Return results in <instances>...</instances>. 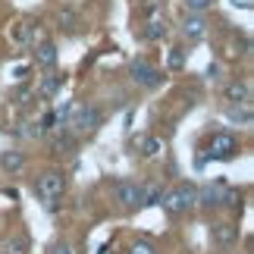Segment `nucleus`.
Listing matches in <instances>:
<instances>
[{"label":"nucleus","mask_w":254,"mask_h":254,"mask_svg":"<svg viewBox=\"0 0 254 254\" xmlns=\"http://www.w3.org/2000/svg\"><path fill=\"white\" fill-rule=\"evenodd\" d=\"M223 189H226L223 182L198 189V204H204V207H220V194H223Z\"/></svg>","instance_id":"obj_10"},{"label":"nucleus","mask_w":254,"mask_h":254,"mask_svg":"<svg viewBox=\"0 0 254 254\" xmlns=\"http://www.w3.org/2000/svg\"><path fill=\"white\" fill-rule=\"evenodd\" d=\"M135 148H138L141 157H157L163 151V144H160V138H154V135H138V138H135Z\"/></svg>","instance_id":"obj_12"},{"label":"nucleus","mask_w":254,"mask_h":254,"mask_svg":"<svg viewBox=\"0 0 254 254\" xmlns=\"http://www.w3.org/2000/svg\"><path fill=\"white\" fill-rule=\"evenodd\" d=\"M239 154V138L232 132H217V135H210V141H207V151H204V160H232Z\"/></svg>","instance_id":"obj_4"},{"label":"nucleus","mask_w":254,"mask_h":254,"mask_svg":"<svg viewBox=\"0 0 254 254\" xmlns=\"http://www.w3.org/2000/svg\"><path fill=\"white\" fill-rule=\"evenodd\" d=\"M129 254H157V248H154L151 242H135V245L129 248Z\"/></svg>","instance_id":"obj_24"},{"label":"nucleus","mask_w":254,"mask_h":254,"mask_svg":"<svg viewBox=\"0 0 254 254\" xmlns=\"http://www.w3.org/2000/svg\"><path fill=\"white\" fill-rule=\"evenodd\" d=\"M185 54H189L185 47H173V51H170V60H167V66H170L173 72H179L182 66H185Z\"/></svg>","instance_id":"obj_22"},{"label":"nucleus","mask_w":254,"mask_h":254,"mask_svg":"<svg viewBox=\"0 0 254 254\" xmlns=\"http://www.w3.org/2000/svg\"><path fill=\"white\" fill-rule=\"evenodd\" d=\"M129 72H132V82H135V85H141V88H157V85L163 82V72H160L154 63H148L144 57H138V60H132Z\"/></svg>","instance_id":"obj_5"},{"label":"nucleus","mask_w":254,"mask_h":254,"mask_svg":"<svg viewBox=\"0 0 254 254\" xmlns=\"http://www.w3.org/2000/svg\"><path fill=\"white\" fill-rule=\"evenodd\" d=\"M210 236H213V242H217L220 248H229V245L239 242V226H236V223H213Z\"/></svg>","instance_id":"obj_7"},{"label":"nucleus","mask_w":254,"mask_h":254,"mask_svg":"<svg viewBox=\"0 0 254 254\" xmlns=\"http://www.w3.org/2000/svg\"><path fill=\"white\" fill-rule=\"evenodd\" d=\"M160 198H163V189L157 182L141 185V207H154V204H160Z\"/></svg>","instance_id":"obj_15"},{"label":"nucleus","mask_w":254,"mask_h":254,"mask_svg":"<svg viewBox=\"0 0 254 254\" xmlns=\"http://www.w3.org/2000/svg\"><path fill=\"white\" fill-rule=\"evenodd\" d=\"M220 207H229V210L242 207V191H239V189H223V194H220Z\"/></svg>","instance_id":"obj_19"},{"label":"nucleus","mask_w":254,"mask_h":254,"mask_svg":"<svg viewBox=\"0 0 254 254\" xmlns=\"http://www.w3.org/2000/svg\"><path fill=\"white\" fill-rule=\"evenodd\" d=\"M72 151H75V135H60V138L54 141L57 157H72Z\"/></svg>","instance_id":"obj_18"},{"label":"nucleus","mask_w":254,"mask_h":254,"mask_svg":"<svg viewBox=\"0 0 254 254\" xmlns=\"http://www.w3.org/2000/svg\"><path fill=\"white\" fill-rule=\"evenodd\" d=\"M116 201L123 207H141V185L138 182H116Z\"/></svg>","instance_id":"obj_6"},{"label":"nucleus","mask_w":254,"mask_h":254,"mask_svg":"<svg viewBox=\"0 0 254 254\" xmlns=\"http://www.w3.org/2000/svg\"><path fill=\"white\" fill-rule=\"evenodd\" d=\"M32 22H25V19H22V22H16L13 28H9V38H13V41L19 44V47H22V44H28V41H32Z\"/></svg>","instance_id":"obj_16"},{"label":"nucleus","mask_w":254,"mask_h":254,"mask_svg":"<svg viewBox=\"0 0 254 254\" xmlns=\"http://www.w3.org/2000/svg\"><path fill=\"white\" fill-rule=\"evenodd\" d=\"M28 251V236L25 232H16L13 239H6V245H3V254H25Z\"/></svg>","instance_id":"obj_17"},{"label":"nucleus","mask_w":254,"mask_h":254,"mask_svg":"<svg viewBox=\"0 0 254 254\" xmlns=\"http://www.w3.org/2000/svg\"><path fill=\"white\" fill-rule=\"evenodd\" d=\"M66 191V179H63V173H57V170H47V173H41L38 176V182H35V194L38 198H41L47 207H57V198H60V194Z\"/></svg>","instance_id":"obj_3"},{"label":"nucleus","mask_w":254,"mask_h":254,"mask_svg":"<svg viewBox=\"0 0 254 254\" xmlns=\"http://www.w3.org/2000/svg\"><path fill=\"white\" fill-rule=\"evenodd\" d=\"M66 82V75H51V79H44L41 82V88H38V91H41L44 97H51V94H57L60 91V85Z\"/></svg>","instance_id":"obj_20"},{"label":"nucleus","mask_w":254,"mask_h":254,"mask_svg":"<svg viewBox=\"0 0 254 254\" xmlns=\"http://www.w3.org/2000/svg\"><path fill=\"white\" fill-rule=\"evenodd\" d=\"M220 72H223V69H220V63H210V66H207V79L217 82V79H220Z\"/></svg>","instance_id":"obj_26"},{"label":"nucleus","mask_w":254,"mask_h":254,"mask_svg":"<svg viewBox=\"0 0 254 254\" xmlns=\"http://www.w3.org/2000/svg\"><path fill=\"white\" fill-rule=\"evenodd\" d=\"M160 204H163L167 213H185V210L198 207V189H194L191 182H182V185H176L173 191L163 194Z\"/></svg>","instance_id":"obj_2"},{"label":"nucleus","mask_w":254,"mask_h":254,"mask_svg":"<svg viewBox=\"0 0 254 254\" xmlns=\"http://www.w3.org/2000/svg\"><path fill=\"white\" fill-rule=\"evenodd\" d=\"M66 126H69L72 135H94V132L104 126V110H101V107H94V104H91V107L75 104V110L69 113Z\"/></svg>","instance_id":"obj_1"},{"label":"nucleus","mask_w":254,"mask_h":254,"mask_svg":"<svg viewBox=\"0 0 254 254\" xmlns=\"http://www.w3.org/2000/svg\"><path fill=\"white\" fill-rule=\"evenodd\" d=\"M226 101H232V104H251V85L248 82H229L226 85Z\"/></svg>","instance_id":"obj_9"},{"label":"nucleus","mask_w":254,"mask_h":254,"mask_svg":"<svg viewBox=\"0 0 254 254\" xmlns=\"http://www.w3.org/2000/svg\"><path fill=\"white\" fill-rule=\"evenodd\" d=\"M213 0H185V9L189 13H204V9H210Z\"/></svg>","instance_id":"obj_23"},{"label":"nucleus","mask_w":254,"mask_h":254,"mask_svg":"<svg viewBox=\"0 0 254 254\" xmlns=\"http://www.w3.org/2000/svg\"><path fill=\"white\" fill-rule=\"evenodd\" d=\"M25 75H28V66H19V69H16V79H19V82H22V79H25Z\"/></svg>","instance_id":"obj_27"},{"label":"nucleus","mask_w":254,"mask_h":254,"mask_svg":"<svg viewBox=\"0 0 254 254\" xmlns=\"http://www.w3.org/2000/svg\"><path fill=\"white\" fill-rule=\"evenodd\" d=\"M144 35H148L151 41H160V38L167 35V25H163V19H157V16H154L151 22H148V28H144Z\"/></svg>","instance_id":"obj_21"},{"label":"nucleus","mask_w":254,"mask_h":254,"mask_svg":"<svg viewBox=\"0 0 254 254\" xmlns=\"http://www.w3.org/2000/svg\"><path fill=\"white\" fill-rule=\"evenodd\" d=\"M182 35L189 38V41H201V38L207 35V22H204V16H201V13H191V16L182 22Z\"/></svg>","instance_id":"obj_8"},{"label":"nucleus","mask_w":254,"mask_h":254,"mask_svg":"<svg viewBox=\"0 0 254 254\" xmlns=\"http://www.w3.org/2000/svg\"><path fill=\"white\" fill-rule=\"evenodd\" d=\"M35 66H41V69H51V66H57V47H54L51 41L38 44V51H35Z\"/></svg>","instance_id":"obj_11"},{"label":"nucleus","mask_w":254,"mask_h":254,"mask_svg":"<svg viewBox=\"0 0 254 254\" xmlns=\"http://www.w3.org/2000/svg\"><path fill=\"white\" fill-rule=\"evenodd\" d=\"M226 116H229L232 123H242V126H251V120H254L251 104H232L229 110H226Z\"/></svg>","instance_id":"obj_14"},{"label":"nucleus","mask_w":254,"mask_h":254,"mask_svg":"<svg viewBox=\"0 0 254 254\" xmlns=\"http://www.w3.org/2000/svg\"><path fill=\"white\" fill-rule=\"evenodd\" d=\"M0 167H3V173H19L25 167V154L22 151H3L0 154Z\"/></svg>","instance_id":"obj_13"},{"label":"nucleus","mask_w":254,"mask_h":254,"mask_svg":"<svg viewBox=\"0 0 254 254\" xmlns=\"http://www.w3.org/2000/svg\"><path fill=\"white\" fill-rule=\"evenodd\" d=\"M51 254H72V245H69V242H54Z\"/></svg>","instance_id":"obj_25"}]
</instances>
